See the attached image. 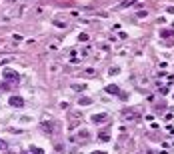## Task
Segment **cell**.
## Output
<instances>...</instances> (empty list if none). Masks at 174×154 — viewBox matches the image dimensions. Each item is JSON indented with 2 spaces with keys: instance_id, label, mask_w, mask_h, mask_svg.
I'll return each instance as SVG.
<instances>
[{
  "instance_id": "1",
  "label": "cell",
  "mask_w": 174,
  "mask_h": 154,
  "mask_svg": "<svg viewBox=\"0 0 174 154\" xmlns=\"http://www.w3.org/2000/svg\"><path fill=\"white\" fill-rule=\"evenodd\" d=\"M120 116L124 118V120H138V118H140V114H138L134 108H124V110L120 112Z\"/></svg>"
},
{
  "instance_id": "2",
  "label": "cell",
  "mask_w": 174,
  "mask_h": 154,
  "mask_svg": "<svg viewBox=\"0 0 174 154\" xmlns=\"http://www.w3.org/2000/svg\"><path fill=\"white\" fill-rule=\"evenodd\" d=\"M4 80H6V82H18L20 80V76H18V72L16 70H4Z\"/></svg>"
},
{
  "instance_id": "3",
  "label": "cell",
  "mask_w": 174,
  "mask_h": 154,
  "mask_svg": "<svg viewBox=\"0 0 174 154\" xmlns=\"http://www.w3.org/2000/svg\"><path fill=\"white\" fill-rule=\"evenodd\" d=\"M8 106L20 108V106H24V98L22 96H10V98H8Z\"/></svg>"
},
{
  "instance_id": "4",
  "label": "cell",
  "mask_w": 174,
  "mask_h": 154,
  "mask_svg": "<svg viewBox=\"0 0 174 154\" xmlns=\"http://www.w3.org/2000/svg\"><path fill=\"white\" fill-rule=\"evenodd\" d=\"M40 128H42V130H44V132H46V134H50V132H52V130H54V124H52V122H48V120H46V122H40Z\"/></svg>"
},
{
  "instance_id": "5",
  "label": "cell",
  "mask_w": 174,
  "mask_h": 154,
  "mask_svg": "<svg viewBox=\"0 0 174 154\" xmlns=\"http://www.w3.org/2000/svg\"><path fill=\"white\" fill-rule=\"evenodd\" d=\"M104 90L108 92V94H114V96H116V94H120V88H118L116 84H108V86H106Z\"/></svg>"
},
{
  "instance_id": "6",
  "label": "cell",
  "mask_w": 174,
  "mask_h": 154,
  "mask_svg": "<svg viewBox=\"0 0 174 154\" xmlns=\"http://www.w3.org/2000/svg\"><path fill=\"white\" fill-rule=\"evenodd\" d=\"M106 120H108V116H106V114H94V116H92V122H96V124H102Z\"/></svg>"
},
{
  "instance_id": "7",
  "label": "cell",
  "mask_w": 174,
  "mask_h": 154,
  "mask_svg": "<svg viewBox=\"0 0 174 154\" xmlns=\"http://www.w3.org/2000/svg\"><path fill=\"white\" fill-rule=\"evenodd\" d=\"M78 104H80V106H90V104H92V98H86V96H82V98L78 100Z\"/></svg>"
},
{
  "instance_id": "8",
  "label": "cell",
  "mask_w": 174,
  "mask_h": 154,
  "mask_svg": "<svg viewBox=\"0 0 174 154\" xmlns=\"http://www.w3.org/2000/svg\"><path fill=\"white\" fill-rule=\"evenodd\" d=\"M160 36H164V38H174V30H166V28H164V30H160Z\"/></svg>"
},
{
  "instance_id": "9",
  "label": "cell",
  "mask_w": 174,
  "mask_h": 154,
  "mask_svg": "<svg viewBox=\"0 0 174 154\" xmlns=\"http://www.w3.org/2000/svg\"><path fill=\"white\" fill-rule=\"evenodd\" d=\"M98 140H102V142H108V140H110V134H108V132H100V134H98Z\"/></svg>"
},
{
  "instance_id": "10",
  "label": "cell",
  "mask_w": 174,
  "mask_h": 154,
  "mask_svg": "<svg viewBox=\"0 0 174 154\" xmlns=\"http://www.w3.org/2000/svg\"><path fill=\"white\" fill-rule=\"evenodd\" d=\"M30 152L32 154H44V150H42V148H38V146H30Z\"/></svg>"
},
{
  "instance_id": "11",
  "label": "cell",
  "mask_w": 174,
  "mask_h": 154,
  "mask_svg": "<svg viewBox=\"0 0 174 154\" xmlns=\"http://www.w3.org/2000/svg\"><path fill=\"white\" fill-rule=\"evenodd\" d=\"M78 40H82V42H84V40H88V34H84V32H82V34L78 36Z\"/></svg>"
},
{
  "instance_id": "12",
  "label": "cell",
  "mask_w": 174,
  "mask_h": 154,
  "mask_svg": "<svg viewBox=\"0 0 174 154\" xmlns=\"http://www.w3.org/2000/svg\"><path fill=\"white\" fill-rule=\"evenodd\" d=\"M2 148H6V142H4V140H0V150H2Z\"/></svg>"
},
{
  "instance_id": "13",
  "label": "cell",
  "mask_w": 174,
  "mask_h": 154,
  "mask_svg": "<svg viewBox=\"0 0 174 154\" xmlns=\"http://www.w3.org/2000/svg\"><path fill=\"white\" fill-rule=\"evenodd\" d=\"M92 154H106V152H102V150H94Z\"/></svg>"
}]
</instances>
